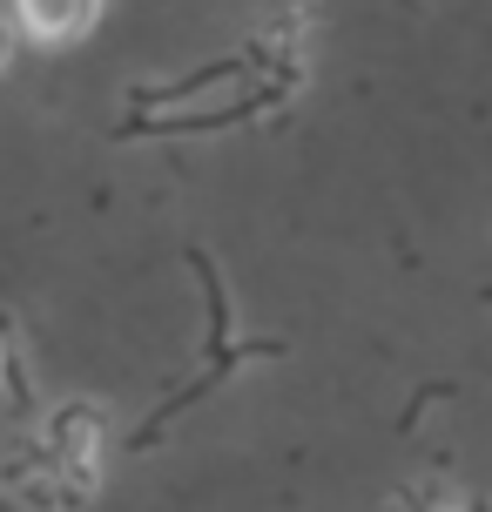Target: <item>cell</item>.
<instances>
[{"label":"cell","instance_id":"6da1fadb","mask_svg":"<svg viewBox=\"0 0 492 512\" xmlns=\"http://www.w3.org/2000/svg\"><path fill=\"white\" fill-rule=\"evenodd\" d=\"M14 21L41 48H75L81 34L102 21V0H14Z\"/></svg>","mask_w":492,"mask_h":512},{"label":"cell","instance_id":"7a4b0ae2","mask_svg":"<svg viewBox=\"0 0 492 512\" xmlns=\"http://www.w3.org/2000/svg\"><path fill=\"white\" fill-rule=\"evenodd\" d=\"M7 61H14V34L0 27V68H7Z\"/></svg>","mask_w":492,"mask_h":512}]
</instances>
